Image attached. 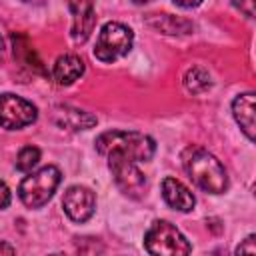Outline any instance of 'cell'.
<instances>
[{"instance_id":"2e32d148","label":"cell","mask_w":256,"mask_h":256,"mask_svg":"<svg viewBox=\"0 0 256 256\" xmlns=\"http://www.w3.org/2000/svg\"><path fill=\"white\" fill-rule=\"evenodd\" d=\"M210 86H212V78L208 70L200 66H194L184 74V88L190 94H204L206 90H210Z\"/></svg>"},{"instance_id":"4fadbf2b","label":"cell","mask_w":256,"mask_h":256,"mask_svg":"<svg viewBox=\"0 0 256 256\" xmlns=\"http://www.w3.org/2000/svg\"><path fill=\"white\" fill-rule=\"evenodd\" d=\"M52 80L60 86H70L84 74V62L76 54H64L58 56L54 66H52Z\"/></svg>"},{"instance_id":"7402d4cb","label":"cell","mask_w":256,"mask_h":256,"mask_svg":"<svg viewBox=\"0 0 256 256\" xmlns=\"http://www.w3.org/2000/svg\"><path fill=\"white\" fill-rule=\"evenodd\" d=\"M0 252H6V254H14L16 250H14L12 246H8V244H0Z\"/></svg>"},{"instance_id":"3957f363","label":"cell","mask_w":256,"mask_h":256,"mask_svg":"<svg viewBox=\"0 0 256 256\" xmlns=\"http://www.w3.org/2000/svg\"><path fill=\"white\" fill-rule=\"evenodd\" d=\"M144 248L154 256H184L192 252L186 236L168 220H154L144 234Z\"/></svg>"},{"instance_id":"ba28073f","label":"cell","mask_w":256,"mask_h":256,"mask_svg":"<svg viewBox=\"0 0 256 256\" xmlns=\"http://www.w3.org/2000/svg\"><path fill=\"white\" fill-rule=\"evenodd\" d=\"M62 208L66 212V216L72 222H86L92 218L94 210H96V196L88 186H70L64 192L62 198Z\"/></svg>"},{"instance_id":"7a4b0ae2","label":"cell","mask_w":256,"mask_h":256,"mask_svg":"<svg viewBox=\"0 0 256 256\" xmlns=\"http://www.w3.org/2000/svg\"><path fill=\"white\" fill-rule=\"evenodd\" d=\"M94 146H96V152L102 156H108L110 152H118L134 162H148L152 160L156 152V142L150 136L142 132H132V130L130 132L128 130L102 132L96 138Z\"/></svg>"},{"instance_id":"ac0fdd59","label":"cell","mask_w":256,"mask_h":256,"mask_svg":"<svg viewBox=\"0 0 256 256\" xmlns=\"http://www.w3.org/2000/svg\"><path fill=\"white\" fill-rule=\"evenodd\" d=\"M232 6L240 10L246 18H254V0H232Z\"/></svg>"},{"instance_id":"cb8c5ba5","label":"cell","mask_w":256,"mask_h":256,"mask_svg":"<svg viewBox=\"0 0 256 256\" xmlns=\"http://www.w3.org/2000/svg\"><path fill=\"white\" fill-rule=\"evenodd\" d=\"M2 54H4V40H2V36H0V58H2Z\"/></svg>"},{"instance_id":"6da1fadb","label":"cell","mask_w":256,"mask_h":256,"mask_svg":"<svg viewBox=\"0 0 256 256\" xmlns=\"http://www.w3.org/2000/svg\"><path fill=\"white\" fill-rule=\"evenodd\" d=\"M182 168L188 178L208 194H222L228 190V172L224 164L202 146L184 148Z\"/></svg>"},{"instance_id":"d6986e66","label":"cell","mask_w":256,"mask_h":256,"mask_svg":"<svg viewBox=\"0 0 256 256\" xmlns=\"http://www.w3.org/2000/svg\"><path fill=\"white\" fill-rule=\"evenodd\" d=\"M236 254H256V236L250 234L242 244H238Z\"/></svg>"},{"instance_id":"9a60e30c","label":"cell","mask_w":256,"mask_h":256,"mask_svg":"<svg viewBox=\"0 0 256 256\" xmlns=\"http://www.w3.org/2000/svg\"><path fill=\"white\" fill-rule=\"evenodd\" d=\"M150 26L158 28L160 32L164 34H170V36H178V34H190L192 32V24L184 18H174L170 14H160V16H152L148 20Z\"/></svg>"},{"instance_id":"7c38bea8","label":"cell","mask_w":256,"mask_h":256,"mask_svg":"<svg viewBox=\"0 0 256 256\" xmlns=\"http://www.w3.org/2000/svg\"><path fill=\"white\" fill-rule=\"evenodd\" d=\"M52 120L66 130H88L92 126H96V116L86 112V110H78V108H70V106H56Z\"/></svg>"},{"instance_id":"8fae6325","label":"cell","mask_w":256,"mask_h":256,"mask_svg":"<svg viewBox=\"0 0 256 256\" xmlns=\"http://www.w3.org/2000/svg\"><path fill=\"white\" fill-rule=\"evenodd\" d=\"M162 198L170 208H174L178 212H190L196 204V198L190 192V188L172 176L162 180Z\"/></svg>"},{"instance_id":"5bb4252c","label":"cell","mask_w":256,"mask_h":256,"mask_svg":"<svg viewBox=\"0 0 256 256\" xmlns=\"http://www.w3.org/2000/svg\"><path fill=\"white\" fill-rule=\"evenodd\" d=\"M12 46H14V58L18 60L20 66H24V68H28L30 72H36V74H44V76L48 74L42 60L38 58L36 50L32 48L28 36H24L20 32L12 34Z\"/></svg>"},{"instance_id":"d4e9b609","label":"cell","mask_w":256,"mask_h":256,"mask_svg":"<svg viewBox=\"0 0 256 256\" xmlns=\"http://www.w3.org/2000/svg\"><path fill=\"white\" fill-rule=\"evenodd\" d=\"M24 2H32V0H24Z\"/></svg>"},{"instance_id":"5b68a950","label":"cell","mask_w":256,"mask_h":256,"mask_svg":"<svg viewBox=\"0 0 256 256\" xmlns=\"http://www.w3.org/2000/svg\"><path fill=\"white\" fill-rule=\"evenodd\" d=\"M134 32L122 22H106L96 38L94 56L100 62H114L132 50Z\"/></svg>"},{"instance_id":"e0dca14e","label":"cell","mask_w":256,"mask_h":256,"mask_svg":"<svg viewBox=\"0 0 256 256\" xmlns=\"http://www.w3.org/2000/svg\"><path fill=\"white\" fill-rule=\"evenodd\" d=\"M38 162H40V150L36 146H24L16 156V170L32 172V168H36Z\"/></svg>"},{"instance_id":"8992f818","label":"cell","mask_w":256,"mask_h":256,"mask_svg":"<svg viewBox=\"0 0 256 256\" xmlns=\"http://www.w3.org/2000/svg\"><path fill=\"white\" fill-rule=\"evenodd\" d=\"M106 158H108V168L114 176V182L122 190V194L130 196V198H140L146 190V178L140 172V168L136 166L138 162H134L118 152H110Z\"/></svg>"},{"instance_id":"30bf717a","label":"cell","mask_w":256,"mask_h":256,"mask_svg":"<svg viewBox=\"0 0 256 256\" xmlns=\"http://www.w3.org/2000/svg\"><path fill=\"white\" fill-rule=\"evenodd\" d=\"M256 100H254V92H244L238 94L232 100V114L234 120L238 122L240 130L246 134V138L252 142L254 140V130H256Z\"/></svg>"},{"instance_id":"603a6c76","label":"cell","mask_w":256,"mask_h":256,"mask_svg":"<svg viewBox=\"0 0 256 256\" xmlns=\"http://www.w3.org/2000/svg\"><path fill=\"white\" fill-rule=\"evenodd\" d=\"M148 2H152V0H132V4H136V6H142V4H148Z\"/></svg>"},{"instance_id":"ffe728a7","label":"cell","mask_w":256,"mask_h":256,"mask_svg":"<svg viewBox=\"0 0 256 256\" xmlns=\"http://www.w3.org/2000/svg\"><path fill=\"white\" fill-rule=\"evenodd\" d=\"M10 200H12V192H10V188L0 180V210L8 208V206H10Z\"/></svg>"},{"instance_id":"44dd1931","label":"cell","mask_w":256,"mask_h":256,"mask_svg":"<svg viewBox=\"0 0 256 256\" xmlns=\"http://www.w3.org/2000/svg\"><path fill=\"white\" fill-rule=\"evenodd\" d=\"M172 2L180 8H196V6L202 4V0H172Z\"/></svg>"},{"instance_id":"277c9868","label":"cell","mask_w":256,"mask_h":256,"mask_svg":"<svg viewBox=\"0 0 256 256\" xmlns=\"http://www.w3.org/2000/svg\"><path fill=\"white\" fill-rule=\"evenodd\" d=\"M62 174L56 166L48 164L36 172H30L18 186V196L28 208H42L56 192Z\"/></svg>"},{"instance_id":"52a82bcc","label":"cell","mask_w":256,"mask_h":256,"mask_svg":"<svg viewBox=\"0 0 256 256\" xmlns=\"http://www.w3.org/2000/svg\"><path fill=\"white\" fill-rule=\"evenodd\" d=\"M38 110L26 98L6 92L0 94V126L6 130H22L36 122Z\"/></svg>"},{"instance_id":"9c48e42d","label":"cell","mask_w":256,"mask_h":256,"mask_svg":"<svg viewBox=\"0 0 256 256\" xmlns=\"http://www.w3.org/2000/svg\"><path fill=\"white\" fill-rule=\"evenodd\" d=\"M72 12V40L76 44H84L96 24V10L92 0H66Z\"/></svg>"}]
</instances>
